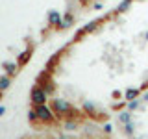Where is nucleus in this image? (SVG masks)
I'll return each instance as SVG.
<instances>
[{
	"instance_id": "nucleus-1",
	"label": "nucleus",
	"mask_w": 148,
	"mask_h": 139,
	"mask_svg": "<svg viewBox=\"0 0 148 139\" xmlns=\"http://www.w3.org/2000/svg\"><path fill=\"white\" fill-rule=\"evenodd\" d=\"M35 113H37V117H39L41 120H45V122H50V120H52V113H50V109L45 108L43 104H39L35 108Z\"/></svg>"
},
{
	"instance_id": "nucleus-2",
	"label": "nucleus",
	"mask_w": 148,
	"mask_h": 139,
	"mask_svg": "<svg viewBox=\"0 0 148 139\" xmlns=\"http://www.w3.org/2000/svg\"><path fill=\"white\" fill-rule=\"evenodd\" d=\"M46 95H48V93H46L43 87H39V85H37L35 89H34V93H32V96H34V102H35V104H41V102L46 98Z\"/></svg>"
},
{
	"instance_id": "nucleus-3",
	"label": "nucleus",
	"mask_w": 148,
	"mask_h": 139,
	"mask_svg": "<svg viewBox=\"0 0 148 139\" xmlns=\"http://www.w3.org/2000/svg\"><path fill=\"white\" fill-rule=\"evenodd\" d=\"M0 96H2V93H0Z\"/></svg>"
}]
</instances>
